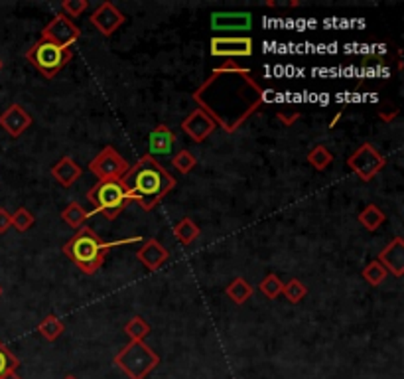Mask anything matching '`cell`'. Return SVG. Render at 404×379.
I'll return each mask as SVG.
<instances>
[{"mask_svg": "<svg viewBox=\"0 0 404 379\" xmlns=\"http://www.w3.org/2000/svg\"><path fill=\"white\" fill-rule=\"evenodd\" d=\"M20 361L18 358L8 350V346L0 340V379H4L10 373H16Z\"/></svg>", "mask_w": 404, "mask_h": 379, "instance_id": "cell-25", "label": "cell"}, {"mask_svg": "<svg viewBox=\"0 0 404 379\" xmlns=\"http://www.w3.org/2000/svg\"><path fill=\"white\" fill-rule=\"evenodd\" d=\"M253 293H255L253 285L248 283L247 278L243 277L233 278L229 285H227V288H225V295L229 296L235 305H245L248 298L253 296Z\"/></svg>", "mask_w": 404, "mask_h": 379, "instance_id": "cell-21", "label": "cell"}, {"mask_svg": "<svg viewBox=\"0 0 404 379\" xmlns=\"http://www.w3.org/2000/svg\"><path fill=\"white\" fill-rule=\"evenodd\" d=\"M87 0H65L64 4H62V14H65L67 18L69 16H74V18H77V16H81L83 12L87 10Z\"/></svg>", "mask_w": 404, "mask_h": 379, "instance_id": "cell-32", "label": "cell"}, {"mask_svg": "<svg viewBox=\"0 0 404 379\" xmlns=\"http://www.w3.org/2000/svg\"><path fill=\"white\" fill-rule=\"evenodd\" d=\"M282 287H284V283L280 281V277L275 275V273H270V275H267V277L260 281L258 290H260V295L267 296L268 300H275V298L282 295Z\"/></svg>", "mask_w": 404, "mask_h": 379, "instance_id": "cell-26", "label": "cell"}, {"mask_svg": "<svg viewBox=\"0 0 404 379\" xmlns=\"http://www.w3.org/2000/svg\"><path fill=\"white\" fill-rule=\"evenodd\" d=\"M213 57L237 60V57H250L255 52L253 38L248 36H215L209 42Z\"/></svg>", "mask_w": 404, "mask_h": 379, "instance_id": "cell-10", "label": "cell"}, {"mask_svg": "<svg viewBox=\"0 0 404 379\" xmlns=\"http://www.w3.org/2000/svg\"><path fill=\"white\" fill-rule=\"evenodd\" d=\"M182 129L184 132L195 142H203L212 135L213 130L217 129V125L213 123V119L203 111V109H195L192 111L184 120H182Z\"/></svg>", "mask_w": 404, "mask_h": 379, "instance_id": "cell-12", "label": "cell"}, {"mask_svg": "<svg viewBox=\"0 0 404 379\" xmlns=\"http://www.w3.org/2000/svg\"><path fill=\"white\" fill-rule=\"evenodd\" d=\"M81 166H79L71 157H64L57 164L52 166V176H54L55 180L64 186V188H71V186L81 178Z\"/></svg>", "mask_w": 404, "mask_h": 379, "instance_id": "cell-18", "label": "cell"}, {"mask_svg": "<svg viewBox=\"0 0 404 379\" xmlns=\"http://www.w3.org/2000/svg\"><path fill=\"white\" fill-rule=\"evenodd\" d=\"M127 22V16L112 2H101L91 14V24L103 36H112Z\"/></svg>", "mask_w": 404, "mask_h": 379, "instance_id": "cell-11", "label": "cell"}, {"mask_svg": "<svg viewBox=\"0 0 404 379\" xmlns=\"http://www.w3.org/2000/svg\"><path fill=\"white\" fill-rule=\"evenodd\" d=\"M10 220H12V227H16L18 232H28L32 225H34V215L32 212H28L26 208H18L14 213H10Z\"/></svg>", "mask_w": 404, "mask_h": 379, "instance_id": "cell-31", "label": "cell"}, {"mask_svg": "<svg viewBox=\"0 0 404 379\" xmlns=\"http://www.w3.org/2000/svg\"><path fill=\"white\" fill-rule=\"evenodd\" d=\"M170 257V253L158 239H146L144 245L137 251V259L148 268V271H158Z\"/></svg>", "mask_w": 404, "mask_h": 379, "instance_id": "cell-17", "label": "cell"}, {"mask_svg": "<svg viewBox=\"0 0 404 379\" xmlns=\"http://www.w3.org/2000/svg\"><path fill=\"white\" fill-rule=\"evenodd\" d=\"M42 38L55 46L71 47L81 38V28L65 14H55L42 30Z\"/></svg>", "mask_w": 404, "mask_h": 379, "instance_id": "cell-9", "label": "cell"}, {"mask_svg": "<svg viewBox=\"0 0 404 379\" xmlns=\"http://www.w3.org/2000/svg\"><path fill=\"white\" fill-rule=\"evenodd\" d=\"M300 115H302V113L296 111V109H282V111L276 113V117H278V120H280L282 125H286V127L294 125V120L300 119Z\"/></svg>", "mask_w": 404, "mask_h": 379, "instance_id": "cell-33", "label": "cell"}, {"mask_svg": "<svg viewBox=\"0 0 404 379\" xmlns=\"http://www.w3.org/2000/svg\"><path fill=\"white\" fill-rule=\"evenodd\" d=\"M87 200L91 202L95 212L105 215L107 220H115L129 208L130 194L122 180H99L87 192Z\"/></svg>", "mask_w": 404, "mask_h": 379, "instance_id": "cell-4", "label": "cell"}, {"mask_svg": "<svg viewBox=\"0 0 404 379\" xmlns=\"http://www.w3.org/2000/svg\"><path fill=\"white\" fill-rule=\"evenodd\" d=\"M4 379H20L18 375H16V373H10V375H6V378Z\"/></svg>", "mask_w": 404, "mask_h": 379, "instance_id": "cell-37", "label": "cell"}, {"mask_svg": "<svg viewBox=\"0 0 404 379\" xmlns=\"http://www.w3.org/2000/svg\"><path fill=\"white\" fill-rule=\"evenodd\" d=\"M341 119V111L340 113H335V117H333V119L330 120V125H328V127H330V129H335V125H337V120Z\"/></svg>", "mask_w": 404, "mask_h": 379, "instance_id": "cell-36", "label": "cell"}, {"mask_svg": "<svg viewBox=\"0 0 404 379\" xmlns=\"http://www.w3.org/2000/svg\"><path fill=\"white\" fill-rule=\"evenodd\" d=\"M308 162H310L316 170H325L328 166H331L333 154H331L330 150L323 147V145H318V147H313L312 150L308 152Z\"/></svg>", "mask_w": 404, "mask_h": 379, "instance_id": "cell-27", "label": "cell"}, {"mask_svg": "<svg viewBox=\"0 0 404 379\" xmlns=\"http://www.w3.org/2000/svg\"><path fill=\"white\" fill-rule=\"evenodd\" d=\"M265 99L262 87L253 79L248 69L219 72L215 69L205 84L193 93V101L207 113L225 132H235L257 111Z\"/></svg>", "mask_w": 404, "mask_h": 379, "instance_id": "cell-1", "label": "cell"}, {"mask_svg": "<svg viewBox=\"0 0 404 379\" xmlns=\"http://www.w3.org/2000/svg\"><path fill=\"white\" fill-rule=\"evenodd\" d=\"M308 293V288L304 285L302 281H298V278H290L288 283H284V287H282V295L288 298V302H292V305H298L300 300H302L304 296Z\"/></svg>", "mask_w": 404, "mask_h": 379, "instance_id": "cell-29", "label": "cell"}, {"mask_svg": "<svg viewBox=\"0 0 404 379\" xmlns=\"http://www.w3.org/2000/svg\"><path fill=\"white\" fill-rule=\"evenodd\" d=\"M386 268L379 263V261H371L367 267L363 268V278L367 281L371 287H379L383 285V281L386 278Z\"/></svg>", "mask_w": 404, "mask_h": 379, "instance_id": "cell-28", "label": "cell"}, {"mask_svg": "<svg viewBox=\"0 0 404 379\" xmlns=\"http://www.w3.org/2000/svg\"><path fill=\"white\" fill-rule=\"evenodd\" d=\"M217 69L219 72H239L243 69V65L237 64V60H225V64H221Z\"/></svg>", "mask_w": 404, "mask_h": 379, "instance_id": "cell-35", "label": "cell"}, {"mask_svg": "<svg viewBox=\"0 0 404 379\" xmlns=\"http://www.w3.org/2000/svg\"><path fill=\"white\" fill-rule=\"evenodd\" d=\"M385 164H386V158L383 157L371 142L361 145V147L347 158V166H350V170L351 172H355L363 182L373 180V178L385 168Z\"/></svg>", "mask_w": 404, "mask_h": 379, "instance_id": "cell-7", "label": "cell"}, {"mask_svg": "<svg viewBox=\"0 0 404 379\" xmlns=\"http://www.w3.org/2000/svg\"><path fill=\"white\" fill-rule=\"evenodd\" d=\"M0 127L6 130L12 139H18L24 130L32 127V115L22 105L14 103L0 115Z\"/></svg>", "mask_w": 404, "mask_h": 379, "instance_id": "cell-13", "label": "cell"}, {"mask_svg": "<svg viewBox=\"0 0 404 379\" xmlns=\"http://www.w3.org/2000/svg\"><path fill=\"white\" fill-rule=\"evenodd\" d=\"M178 147V137L175 132L168 125H158L156 129L150 132L148 137V148H150V157L158 154V157H170Z\"/></svg>", "mask_w": 404, "mask_h": 379, "instance_id": "cell-14", "label": "cell"}, {"mask_svg": "<svg viewBox=\"0 0 404 379\" xmlns=\"http://www.w3.org/2000/svg\"><path fill=\"white\" fill-rule=\"evenodd\" d=\"M125 332L132 342H144V338L150 334V324L142 316H132L129 322L125 324Z\"/></svg>", "mask_w": 404, "mask_h": 379, "instance_id": "cell-23", "label": "cell"}, {"mask_svg": "<svg viewBox=\"0 0 404 379\" xmlns=\"http://www.w3.org/2000/svg\"><path fill=\"white\" fill-rule=\"evenodd\" d=\"M253 26L250 12H215L212 14V28L219 32H245Z\"/></svg>", "mask_w": 404, "mask_h": 379, "instance_id": "cell-16", "label": "cell"}, {"mask_svg": "<svg viewBox=\"0 0 404 379\" xmlns=\"http://www.w3.org/2000/svg\"><path fill=\"white\" fill-rule=\"evenodd\" d=\"M71 57H74L71 47L55 46L44 38H40L36 44L26 52L28 62L47 79H52L54 75L59 74L65 65L71 62Z\"/></svg>", "mask_w": 404, "mask_h": 379, "instance_id": "cell-6", "label": "cell"}, {"mask_svg": "<svg viewBox=\"0 0 404 379\" xmlns=\"http://www.w3.org/2000/svg\"><path fill=\"white\" fill-rule=\"evenodd\" d=\"M12 227V220H10V213L0 208V233H6Z\"/></svg>", "mask_w": 404, "mask_h": 379, "instance_id": "cell-34", "label": "cell"}, {"mask_svg": "<svg viewBox=\"0 0 404 379\" xmlns=\"http://www.w3.org/2000/svg\"><path fill=\"white\" fill-rule=\"evenodd\" d=\"M64 330H65L64 322H62V320H59V318H57V316H54V315L46 316V318L40 322V326H37V332L42 334L46 340H50V342L57 340V338L64 334Z\"/></svg>", "mask_w": 404, "mask_h": 379, "instance_id": "cell-24", "label": "cell"}, {"mask_svg": "<svg viewBox=\"0 0 404 379\" xmlns=\"http://www.w3.org/2000/svg\"><path fill=\"white\" fill-rule=\"evenodd\" d=\"M357 220L361 222V225H363L367 232H377L379 227L385 223L386 217H385V212H383L379 205L369 204V205H365L361 212H359Z\"/></svg>", "mask_w": 404, "mask_h": 379, "instance_id": "cell-22", "label": "cell"}, {"mask_svg": "<svg viewBox=\"0 0 404 379\" xmlns=\"http://www.w3.org/2000/svg\"><path fill=\"white\" fill-rule=\"evenodd\" d=\"M0 296H2V287H0Z\"/></svg>", "mask_w": 404, "mask_h": 379, "instance_id": "cell-40", "label": "cell"}, {"mask_svg": "<svg viewBox=\"0 0 404 379\" xmlns=\"http://www.w3.org/2000/svg\"><path fill=\"white\" fill-rule=\"evenodd\" d=\"M172 232H174L175 239L180 241L184 247H187V245H192L193 241L200 237L202 230H200V225L193 222L192 217H182L180 222L175 223Z\"/></svg>", "mask_w": 404, "mask_h": 379, "instance_id": "cell-20", "label": "cell"}, {"mask_svg": "<svg viewBox=\"0 0 404 379\" xmlns=\"http://www.w3.org/2000/svg\"><path fill=\"white\" fill-rule=\"evenodd\" d=\"M120 180L129 188L130 202H137L144 212H152L175 188L174 176L160 166L156 158L150 154L140 158Z\"/></svg>", "mask_w": 404, "mask_h": 379, "instance_id": "cell-2", "label": "cell"}, {"mask_svg": "<svg viewBox=\"0 0 404 379\" xmlns=\"http://www.w3.org/2000/svg\"><path fill=\"white\" fill-rule=\"evenodd\" d=\"M172 164H174V168L178 170V172H182V174H190L193 168H195V164H197V158L193 157L190 150H180L178 154H174V158H172Z\"/></svg>", "mask_w": 404, "mask_h": 379, "instance_id": "cell-30", "label": "cell"}, {"mask_svg": "<svg viewBox=\"0 0 404 379\" xmlns=\"http://www.w3.org/2000/svg\"><path fill=\"white\" fill-rule=\"evenodd\" d=\"M2 67H4V64H2V60H0V72H2Z\"/></svg>", "mask_w": 404, "mask_h": 379, "instance_id": "cell-39", "label": "cell"}, {"mask_svg": "<svg viewBox=\"0 0 404 379\" xmlns=\"http://www.w3.org/2000/svg\"><path fill=\"white\" fill-rule=\"evenodd\" d=\"M115 366L129 379H146L160 366V356L146 342L130 340L115 356Z\"/></svg>", "mask_w": 404, "mask_h": 379, "instance_id": "cell-5", "label": "cell"}, {"mask_svg": "<svg viewBox=\"0 0 404 379\" xmlns=\"http://www.w3.org/2000/svg\"><path fill=\"white\" fill-rule=\"evenodd\" d=\"M129 162L120 157L112 147H105L89 162V170L97 176L99 180H120L129 170Z\"/></svg>", "mask_w": 404, "mask_h": 379, "instance_id": "cell-8", "label": "cell"}, {"mask_svg": "<svg viewBox=\"0 0 404 379\" xmlns=\"http://www.w3.org/2000/svg\"><path fill=\"white\" fill-rule=\"evenodd\" d=\"M59 215H62V220H64L71 230H81V227H85V223L89 222V217H91V213L87 212L81 204H77V202H69V204L62 210Z\"/></svg>", "mask_w": 404, "mask_h": 379, "instance_id": "cell-19", "label": "cell"}, {"mask_svg": "<svg viewBox=\"0 0 404 379\" xmlns=\"http://www.w3.org/2000/svg\"><path fill=\"white\" fill-rule=\"evenodd\" d=\"M379 263L386 268V273H393L395 277L404 275V239L395 237L379 253Z\"/></svg>", "mask_w": 404, "mask_h": 379, "instance_id": "cell-15", "label": "cell"}, {"mask_svg": "<svg viewBox=\"0 0 404 379\" xmlns=\"http://www.w3.org/2000/svg\"><path fill=\"white\" fill-rule=\"evenodd\" d=\"M142 237H129V239L115 241V243H105L101 237L93 232L91 227H81L77 230L71 239L67 241L64 245V253L67 259L71 261L77 268H81V273L85 275H95L101 265L105 263V257L112 247H119V245H130V243H140Z\"/></svg>", "mask_w": 404, "mask_h": 379, "instance_id": "cell-3", "label": "cell"}, {"mask_svg": "<svg viewBox=\"0 0 404 379\" xmlns=\"http://www.w3.org/2000/svg\"><path fill=\"white\" fill-rule=\"evenodd\" d=\"M64 379H77V378H75V375H65Z\"/></svg>", "mask_w": 404, "mask_h": 379, "instance_id": "cell-38", "label": "cell"}]
</instances>
